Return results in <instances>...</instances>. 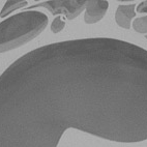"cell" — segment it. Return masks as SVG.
Wrapping results in <instances>:
<instances>
[{"mask_svg":"<svg viewBox=\"0 0 147 147\" xmlns=\"http://www.w3.org/2000/svg\"><path fill=\"white\" fill-rule=\"evenodd\" d=\"M147 140V50L114 38L37 48L0 76V147H57L67 129Z\"/></svg>","mask_w":147,"mask_h":147,"instance_id":"6da1fadb","label":"cell"},{"mask_svg":"<svg viewBox=\"0 0 147 147\" xmlns=\"http://www.w3.org/2000/svg\"><path fill=\"white\" fill-rule=\"evenodd\" d=\"M49 19L37 11H25L0 23V53L25 45L40 35L47 27Z\"/></svg>","mask_w":147,"mask_h":147,"instance_id":"7a4b0ae2","label":"cell"},{"mask_svg":"<svg viewBox=\"0 0 147 147\" xmlns=\"http://www.w3.org/2000/svg\"><path fill=\"white\" fill-rule=\"evenodd\" d=\"M86 3L87 1L85 0H52L37 3L28 7V9L33 11L35 7H44L54 16L64 15L68 20H73L84 11Z\"/></svg>","mask_w":147,"mask_h":147,"instance_id":"3957f363","label":"cell"},{"mask_svg":"<svg viewBox=\"0 0 147 147\" xmlns=\"http://www.w3.org/2000/svg\"><path fill=\"white\" fill-rule=\"evenodd\" d=\"M109 2L104 0H90L85 6L84 20L86 24H94L100 22L106 15Z\"/></svg>","mask_w":147,"mask_h":147,"instance_id":"277c9868","label":"cell"},{"mask_svg":"<svg viewBox=\"0 0 147 147\" xmlns=\"http://www.w3.org/2000/svg\"><path fill=\"white\" fill-rule=\"evenodd\" d=\"M136 4H129V5H119L115 13V21L117 25L124 29L131 28V23L133 18L136 16L135 11Z\"/></svg>","mask_w":147,"mask_h":147,"instance_id":"5b68a950","label":"cell"},{"mask_svg":"<svg viewBox=\"0 0 147 147\" xmlns=\"http://www.w3.org/2000/svg\"><path fill=\"white\" fill-rule=\"evenodd\" d=\"M27 4H28V1H26V0H9V1H6L1 11H0V17L5 18L6 16H8L13 11L27 6Z\"/></svg>","mask_w":147,"mask_h":147,"instance_id":"8992f818","label":"cell"},{"mask_svg":"<svg viewBox=\"0 0 147 147\" xmlns=\"http://www.w3.org/2000/svg\"><path fill=\"white\" fill-rule=\"evenodd\" d=\"M133 28L135 29V31L139 33H147V16L140 17L134 20Z\"/></svg>","mask_w":147,"mask_h":147,"instance_id":"52a82bcc","label":"cell"},{"mask_svg":"<svg viewBox=\"0 0 147 147\" xmlns=\"http://www.w3.org/2000/svg\"><path fill=\"white\" fill-rule=\"evenodd\" d=\"M64 27H65V22L63 21V19L60 16H57L51 24V31L53 33H58L63 30Z\"/></svg>","mask_w":147,"mask_h":147,"instance_id":"ba28073f","label":"cell"},{"mask_svg":"<svg viewBox=\"0 0 147 147\" xmlns=\"http://www.w3.org/2000/svg\"><path fill=\"white\" fill-rule=\"evenodd\" d=\"M137 11L141 13H147V1H143L142 3H140L138 7H137Z\"/></svg>","mask_w":147,"mask_h":147,"instance_id":"9c48e42d","label":"cell"},{"mask_svg":"<svg viewBox=\"0 0 147 147\" xmlns=\"http://www.w3.org/2000/svg\"><path fill=\"white\" fill-rule=\"evenodd\" d=\"M145 37H146V38H147V35H146V36H145Z\"/></svg>","mask_w":147,"mask_h":147,"instance_id":"30bf717a","label":"cell"}]
</instances>
